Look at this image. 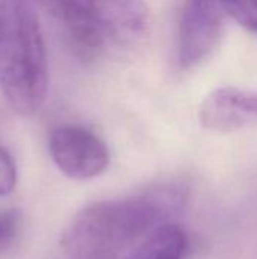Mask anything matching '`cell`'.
I'll return each mask as SVG.
<instances>
[{"instance_id":"obj_1","label":"cell","mask_w":257,"mask_h":259,"mask_svg":"<svg viewBox=\"0 0 257 259\" xmlns=\"http://www.w3.org/2000/svg\"><path fill=\"white\" fill-rule=\"evenodd\" d=\"M188 199V185L165 182L135 197L91 203L67 226L61 247L73 258L118 256L156 228L171 223Z\"/></svg>"},{"instance_id":"obj_2","label":"cell","mask_w":257,"mask_h":259,"mask_svg":"<svg viewBox=\"0 0 257 259\" xmlns=\"http://www.w3.org/2000/svg\"><path fill=\"white\" fill-rule=\"evenodd\" d=\"M48 88V67L33 0H0V90L9 106L32 115Z\"/></svg>"},{"instance_id":"obj_3","label":"cell","mask_w":257,"mask_h":259,"mask_svg":"<svg viewBox=\"0 0 257 259\" xmlns=\"http://www.w3.org/2000/svg\"><path fill=\"white\" fill-rule=\"evenodd\" d=\"M67 33L76 53L94 59L133 49L148 32L142 0H35Z\"/></svg>"},{"instance_id":"obj_4","label":"cell","mask_w":257,"mask_h":259,"mask_svg":"<svg viewBox=\"0 0 257 259\" xmlns=\"http://www.w3.org/2000/svg\"><path fill=\"white\" fill-rule=\"evenodd\" d=\"M48 149L56 167L76 181L94 179L109 165V152L103 140L82 126L65 124L53 129Z\"/></svg>"},{"instance_id":"obj_5","label":"cell","mask_w":257,"mask_h":259,"mask_svg":"<svg viewBox=\"0 0 257 259\" xmlns=\"http://www.w3.org/2000/svg\"><path fill=\"white\" fill-rule=\"evenodd\" d=\"M224 29V12L214 0H186L180 14L177 62L189 70L208 59L218 47Z\"/></svg>"},{"instance_id":"obj_6","label":"cell","mask_w":257,"mask_h":259,"mask_svg":"<svg viewBox=\"0 0 257 259\" xmlns=\"http://www.w3.org/2000/svg\"><path fill=\"white\" fill-rule=\"evenodd\" d=\"M188 235L176 223H165L151 231L127 259H185Z\"/></svg>"},{"instance_id":"obj_7","label":"cell","mask_w":257,"mask_h":259,"mask_svg":"<svg viewBox=\"0 0 257 259\" xmlns=\"http://www.w3.org/2000/svg\"><path fill=\"white\" fill-rule=\"evenodd\" d=\"M224 14L257 35V0H214Z\"/></svg>"},{"instance_id":"obj_8","label":"cell","mask_w":257,"mask_h":259,"mask_svg":"<svg viewBox=\"0 0 257 259\" xmlns=\"http://www.w3.org/2000/svg\"><path fill=\"white\" fill-rule=\"evenodd\" d=\"M21 215L18 211H3L0 212V253L12 246L15 238L20 234Z\"/></svg>"},{"instance_id":"obj_9","label":"cell","mask_w":257,"mask_h":259,"mask_svg":"<svg viewBox=\"0 0 257 259\" xmlns=\"http://www.w3.org/2000/svg\"><path fill=\"white\" fill-rule=\"evenodd\" d=\"M236 109L242 127H251L257 124V91L238 90Z\"/></svg>"},{"instance_id":"obj_10","label":"cell","mask_w":257,"mask_h":259,"mask_svg":"<svg viewBox=\"0 0 257 259\" xmlns=\"http://www.w3.org/2000/svg\"><path fill=\"white\" fill-rule=\"evenodd\" d=\"M17 185V167L9 150L0 143V196H8Z\"/></svg>"},{"instance_id":"obj_11","label":"cell","mask_w":257,"mask_h":259,"mask_svg":"<svg viewBox=\"0 0 257 259\" xmlns=\"http://www.w3.org/2000/svg\"><path fill=\"white\" fill-rule=\"evenodd\" d=\"M74 259H117V256H86V258H74Z\"/></svg>"}]
</instances>
